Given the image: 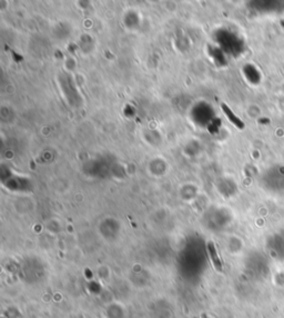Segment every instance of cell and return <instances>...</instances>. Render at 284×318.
I'll use <instances>...</instances> for the list:
<instances>
[{"mask_svg":"<svg viewBox=\"0 0 284 318\" xmlns=\"http://www.w3.org/2000/svg\"><path fill=\"white\" fill-rule=\"evenodd\" d=\"M221 108H222V110L224 111L225 116H227V117L229 118V120L231 121V123L234 124V125H235L236 127H238V128H240V129H243V128H244V124L242 123V120H241L240 118L236 117V116L233 114V111L231 110L227 105H225V104H221Z\"/></svg>","mask_w":284,"mask_h":318,"instance_id":"3","label":"cell"},{"mask_svg":"<svg viewBox=\"0 0 284 318\" xmlns=\"http://www.w3.org/2000/svg\"><path fill=\"white\" fill-rule=\"evenodd\" d=\"M209 252H210V255H211V258H212V262L214 264V266L217 267L218 269H222V264H221V261L220 258L218 257V254H217V251H215V247L212 243L209 244Z\"/></svg>","mask_w":284,"mask_h":318,"instance_id":"4","label":"cell"},{"mask_svg":"<svg viewBox=\"0 0 284 318\" xmlns=\"http://www.w3.org/2000/svg\"><path fill=\"white\" fill-rule=\"evenodd\" d=\"M270 249L275 257L284 261V232H277L270 242Z\"/></svg>","mask_w":284,"mask_h":318,"instance_id":"1","label":"cell"},{"mask_svg":"<svg viewBox=\"0 0 284 318\" xmlns=\"http://www.w3.org/2000/svg\"><path fill=\"white\" fill-rule=\"evenodd\" d=\"M270 189L275 193L284 192V167L280 166L275 168V179H273L270 184Z\"/></svg>","mask_w":284,"mask_h":318,"instance_id":"2","label":"cell"}]
</instances>
